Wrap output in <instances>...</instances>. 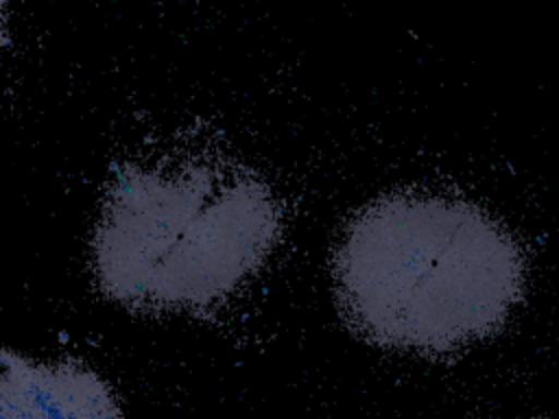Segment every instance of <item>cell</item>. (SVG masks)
<instances>
[{"mask_svg":"<svg viewBox=\"0 0 559 419\" xmlns=\"http://www.w3.org/2000/svg\"><path fill=\"white\" fill-rule=\"evenodd\" d=\"M0 419H124L109 384L79 362L2 349Z\"/></svg>","mask_w":559,"mask_h":419,"instance_id":"3","label":"cell"},{"mask_svg":"<svg viewBox=\"0 0 559 419\" xmlns=\"http://www.w3.org/2000/svg\"><path fill=\"white\" fill-rule=\"evenodd\" d=\"M334 284L347 321L369 340L441 354L504 325L524 292V255L469 201L395 192L349 220Z\"/></svg>","mask_w":559,"mask_h":419,"instance_id":"1","label":"cell"},{"mask_svg":"<svg viewBox=\"0 0 559 419\" xmlns=\"http://www.w3.org/2000/svg\"><path fill=\"white\" fill-rule=\"evenodd\" d=\"M277 234L273 192L238 164H129L94 229V273L111 299L133 308H207L264 262Z\"/></svg>","mask_w":559,"mask_h":419,"instance_id":"2","label":"cell"}]
</instances>
